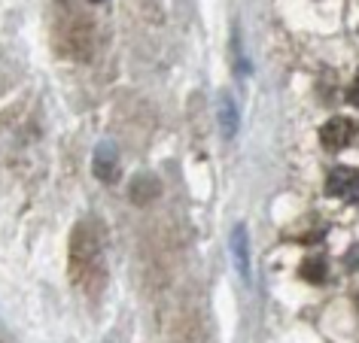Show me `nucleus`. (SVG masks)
I'll return each instance as SVG.
<instances>
[{"label":"nucleus","instance_id":"6e6552de","mask_svg":"<svg viewBox=\"0 0 359 343\" xmlns=\"http://www.w3.org/2000/svg\"><path fill=\"white\" fill-rule=\"evenodd\" d=\"M347 104L359 106V70H356V79H353V83H350V88H347Z\"/></svg>","mask_w":359,"mask_h":343},{"label":"nucleus","instance_id":"0eeeda50","mask_svg":"<svg viewBox=\"0 0 359 343\" xmlns=\"http://www.w3.org/2000/svg\"><path fill=\"white\" fill-rule=\"evenodd\" d=\"M219 110H222V128H226V134L231 137V134H235V128H238V119H235V106H231L229 97H222Z\"/></svg>","mask_w":359,"mask_h":343},{"label":"nucleus","instance_id":"f03ea898","mask_svg":"<svg viewBox=\"0 0 359 343\" xmlns=\"http://www.w3.org/2000/svg\"><path fill=\"white\" fill-rule=\"evenodd\" d=\"M353 140H356V122L344 119V115H335V119H329V122L320 128V143H323V146H326L329 152L347 149Z\"/></svg>","mask_w":359,"mask_h":343},{"label":"nucleus","instance_id":"1a4fd4ad","mask_svg":"<svg viewBox=\"0 0 359 343\" xmlns=\"http://www.w3.org/2000/svg\"><path fill=\"white\" fill-rule=\"evenodd\" d=\"M92 4H101V0H92Z\"/></svg>","mask_w":359,"mask_h":343},{"label":"nucleus","instance_id":"423d86ee","mask_svg":"<svg viewBox=\"0 0 359 343\" xmlns=\"http://www.w3.org/2000/svg\"><path fill=\"white\" fill-rule=\"evenodd\" d=\"M299 270H302V276L308 279V283H323L326 274H329V265H326V258H323V255H311V258L302 261Z\"/></svg>","mask_w":359,"mask_h":343},{"label":"nucleus","instance_id":"39448f33","mask_svg":"<svg viewBox=\"0 0 359 343\" xmlns=\"http://www.w3.org/2000/svg\"><path fill=\"white\" fill-rule=\"evenodd\" d=\"M231 255H235L238 274H241V276H247L250 261H247V231H244V225H238V228L231 231Z\"/></svg>","mask_w":359,"mask_h":343},{"label":"nucleus","instance_id":"f257e3e1","mask_svg":"<svg viewBox=\"0 0 359 343\" xmlns=\"http://www.w3.org/2000/svg\"><path fill=\"white\" fill-rule=\"evenodd\" d=\"M101 274H104L101 243H97L95 231L88 225H79L74 240H70V276L79 286H86V279H97Z\"/></svg>","mask_w":359,"mask_h":343},{"label":"nucleus","instance_id":"7ed1b4c3","mask_svg":"<svg viewBox=\"0 0 359 343\" xmlns=\"http://www.w3.org/2000/svg\"><path fill=\"white\" fill-rule=\"evenodd\" d=\"M326 195L341 197V201H347V204H359V170L335 167L326 176Z\"/></svg>","mask_w":359,"mask_h":343},{"label":"nucleus","instance_id":"20e7f679","mask_svg":"<svg viewBox=\"0 0 359 343\" xmlns=\"http://www.w3.org/2000/svg\"><path fill=\"white\" fill-rule=\"evenodd\" d=\"M95 176H101L104 183L116 179V152L113 146H101L95 152Z\"/></svg>","mask_w":359,"mask_h":343}]
</instances>
